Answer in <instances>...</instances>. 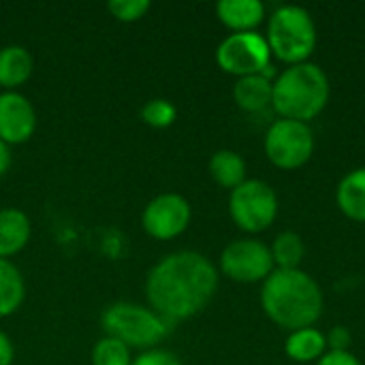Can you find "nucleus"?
<instances>
[{
  "instance_id": "nucleus-1",
  "label": "nucleus",
  "mask_w": 365,
  "mask_h": 365,
  "mask_svg": "<svg viewBox=\"0 0 365 365\" xmlns=\"http://www.w3.org/2000/svg\"><path fill=\"white\" fill-rule=\"evenodd\" d=\"M218 289V269L195 250H178L163 257L145 278L150 308L169 323L199 314Z\"/></svg>"
},
{
  "instance_id": "nucleus-2",
  "label": "nucleus",
  "mask_w": 365,
  "mask_h": 365,
  "mask_svg": "<svg viewBox=\"0 0 365 365\" xmlns=\"http://www.w3.org/2000/svg\"><path fill=\"white\" fill-rule=\"evenodd\" d=\"M263 312L289 331L312 327L323 314V291L302 269H274L261 289Z\"/></svg>"
},
{
  "instance_id": "nucleus-3",
  "label": "nucleus",
  "mask_w": 365,
  "mask_h": 365,
  "mask_svg": "<svg viewBox=\"0 0 365 365\" xmlns=\"http://www.w3.org/2000/svg\"><path fill=\"white\" fill-rule=\"evenodd\" d=\"M329 79L319 64L304 62L284 68L274 81L272 107L282 120L310 122L329 103Z\"/></svg>"
},
{
  "instance_id": "nucleus-4",
  "label": "nucleus",
  "mask_w": 365,
  "mask_h": 365,
  "mask_svg": "<svg viewBox=\"0 0 365 365\" xmlns=\"http://www.w3.org/2000/svg\"><path fill=\"white\" fill-rule=\"evenodd\" d=\"M265 41L274 58L295 66L308 62L314 53L319 34L312 15L304 6L287 4L276 9L269 17Z\"/></svg>"
},
{
  "instance_id": "nucleus-5",
  "label": "nucleus",
  "mask_w": 365,
  "mask_h": 365,
  "mask_svg": "<svg viewBox=\"0 0 365 365\" xmlns=\"http://www.w3.org/2000/svg\"><path fill=\"white\" fill-rule=\"evenodd\" d=\"M101 327L105 336L124 342L128 349L150 351L169 334L173 323L156 314L152 308L133 302H115L103 312Z\"/></svg>"
},
{
  "instance_id": "nucleus-6",
  "label": "nucleus",
  "mask_w": 365,
  "mask_h": 365,
  "mask_svg": "<svg viewBox=\"0 0 365 365\" xmlns=\"http://www.w3.org/2000/svg\"><path fill=\"white\" fill-rule=\"evenodd\" d=\"M229 214L242 231L261 233L269 229L278 216V197L263 180H246L231 190Z\"/></svg>"
},
{
  "instance_id": "nucleus-7",
  "label": "nucleus",
  "mask_w": 365,
  "mask_h": 365,
  "mask_svg": "<svg viewBox=\"0 0 365 365\" xmlns=\"http://www.w3.org/2000/svg\"><path fill=\"white\" fill-rule=\"evenodd\" d=\"M265 154L278 169H299L314 154V133L306 122L280 118L265 133Z\"/></svg>"
},
{
  "instance_id": "nucleus-8",
  "label": "nucleus",
  "mask_w": 365,
  "mask_h": 365,
  "mask_svg": "<svg viewBox=\"0 0 365 365\" xmlns=\"http://www.w3.org/2000/svg\"><path fill=\"white\" fill-rule=\"evenodd\" d=\"M216 62L218 66L235 75L237 79L261 75L265 68H269L272 51L263 34L255 32H231L216 49Z\"/></svg>"
},
{
  "instance_id": "nucleus-9",
  "label": "nucleus",
  "mask_w": 365,
  "mask_h": 365,
  "mask_svg": "<svg viewBox=\"0 0 365 365\" xmlns=\"http://www.w3.org/2000/svg\"><path fill=\"white\" fill-rule=\"evenodd\" d=\"M274 269L276 265L272 250L259 240L231 242L220 255V272L235 282H265Z\"/></svg>"
},
{
  "instance_id": "nucleus-10",
  "label": "nucleus",
  "mask_w": 365,
  "mask_h": 365,
  "mask_svg": "<svg viewBox=\"0 0 365 365\" xmlns=\"http://www.w3.org/2000/svg\"><path fill=\"white\" fill-rule=\"evenodd\" d=\"M190 218L192 210L188 199L178 192H163L145 205L141 214V225L150 237L167 242L182 235L188 229Z\"/></svg>"
},
{
  "instance_id": "nucleus-11",
  "label": "nucleus",
  "mask_w": 365,
  "mask_h": 365,
  "mask_svg": "<svg viewBox=\"0 0 365 365\" xmlns=\"http://www.w3.org/2000/svg\"><path fill=\"white\" fill-rule=\"evenodd\" d=\"M36 130L34 105L17 90L0 94V139L6 145L26 143Z\"/></svg>"
},
{
  "instance_id": "nucleus-12",
  "label": "nucleus",
  "mask_w": 365,
  "mask_h": 365,
  "mask_svg": "<svg viewBox=\"0 0 365 365\" xmlns=\"http://www.w3.org/2000/svg\"><path fill=\"white\" fill-rule=\"evenodd\" d=\"M32 235V222L26 212L17 207L0 210V259L15 257L26 248Z\"/></svg>"
},
{
  "instance_id": "nucleus-13",
  "label": "nucleus",
  "mask_w": 365,
  "mask_h": 365,
  "mask_svg": "<svg viewBox=\"0 0 365 365\" xmlns=\"http://www.w3.org/2000/svg\"><path fill=\"white\" fill-rule=\"evenodd\" d=\"M216 15L231 32H255L265 19V4L261 0H220Z\"/></svg>"
},
{
  "instance_id": "nucleus-14",
  "label": "nucleus",
  "mask_w": 365,
  "mask_h": 365,
  "mask_svg": "<svg viewBox=\"0 0 365 365\" xmlns=\"http://www.w3.org/2000/svg\"><path fill=\"white\" fill-rule=\"evenodd\" d=\"M233 98L240 109L246 113H261L272 107L274 98V81L267 75H250L242 77L233 86Z\"/></svg>"
},
{
  "instance_id": "nucleus-15",
  "label": "nucleus",
  "mask_w": 365,
  "mask_h": 365,
  "mask_svg": "<svg viewBox=\"0 0 365 365\" xmlns=\"http://www.w3.org/2000/svg\"><path fill=\"white\" fill-rule=\"evenodd\" d=\"M34 71L32 53L21 45H6L0 49V86L15 90L30 79Z\"/></svg>"
},
{
  "instance_id": "nucleus-16",
  "label": "nucleus",
  "mask_w": 365,
  "mask_h": 365,
  "mask_svg": "<svg viewBox=\"0 0 365 365\" xmlns=\"http://www.w3.org/2000/svg\"><path fill=\"white\" fill-rule=\"evenodd\" d=\"M336 201L346 218L365 222V167L351 171L338 184Z\"/></svg>"
},
{
  "instance_id": "nucleus-17",
  "label": "nucleus",
  "mask_w": 365,
  "mask_h": 365,
  "mask_svg": "<svg viewBox=\"0 0 365 365\" xmlns=\"http://www.w3.org/2000/svg\"><path fill=\"white\" fill-rule=\"evenodd\" d=\"M26 297V284L21 272L9 261L0 259V319L15 314Z\"/></svg>"
},
{
  "instance_id": "nucleus-18",
  "label": "nucleus",
  "mask_w": 365,
  "mask_h": 365,
  "mask_svg": "<svg viewBox=\"0 0 365 365\" xmlns=\"http://www.w3.org/2000/svg\"><path fill=\"white\" fill-rule=\"evenodd\" d=\"M210 175L222 188H237L246 182V160L233 150H218L210 158Z\"/></svg>"
},
{
  "instance_id": "nucleus-19",
  "label": "nucleus",
  "mask_w": 365,
  "mask_h": 365,
  "mask_svg": "<svg viewBox=\"0 0 365 365\" xmlns=\"http://www.w3.org/2000/svg\"><path fill=\"white\" fill-rule=\"evenodd\" d=\"M325 349H327V338L314 327L291 331V336L287 338V344H284L287 355L299 364L321 359L325 355Z\"/></svg>"
},
{
  "instance_id": "nucleus-20",
  "label": "nucleus",
  "mask_w": 365,
  "mask_h": 365,
  "mask_svg": "<svg viewBox=\"0 0 365 365\" xmlns=\"http://www.w3.org/2000/svg\"><path fill=\"white\" fill-rule=\"evenodd\" d=\"M269 250H272L276 269H299V263H302L304 252H306L304 242L295 231L280 233Z\"/></svg>"
},
{
  "instance_id": "nucleus-21",
  "label": "nucleus",
  "mask_w": 365,
  "mask_h": 365,
  "mask_svg": "<svg viewBox=\"0 0 365 365\" xmlns=\"http://www.w3.org/2000/svg\"><path fill=\"white\" fill-rule=\"evenodd\" d=\"M130 349L115 338H101L92 349V365H130Z\"/></svg>"
},
{
  "instance_id": "nucleus-22",
  "label": "nucleus",
  "mask_w": 365,
  "mask_h": 365,
  "mask_svg": "<svg viewBox=\"0 0 365 365\" xmlns=\"http://www.w3.org/2000/svg\"><path fill=\"white\" fill-rule=\"evenodd\" d=\"M178 109L167 98H152L141 107V120L152 128H167L175 122Z\"/></svg>"
},
{
  "instance_id": "nucleus-23",
  "label": "nucleus",
  "mask_w": 365,
  "mask_h": 365,
  "mask_svg": "<svg viewBox=\"0 0 365 365\" xmlns=\"http://www.w3.org/2000/svg\"><path fill=\"white\" fill-rule=\"evenodd\" d=\"M150 0H111L107 4L109 13L124 24H133L139 21L148 11H150Z\"/></svg>"
},
{
  "instance_id": "nucleus-24",
  "label": "nucleus",
  "mask_w": 365,
  "mask_h": 365,
  "mask_svg": "<svg viewBox=\"0 0 365 365\" xmlns=\"http://www.w3.org/2000/svg\"><path fill=\"white\" fill-rule=\"evenodd\" d=\"M130 365H182V361L169 351L150 349V351H143L137 359H133Z\"/></svg>"
},
{
  "instance_id": "nucleus-25",
  "label": "nucleus",
  "mask_w": 365,
  "mask_h": 365,
  "mask_svg": "<svg viewBox=\"0 0 365 365\" xmlns=\"http://www.w3.org/2000/svg\"><path fill=\"white\" fill-rule=\"evenodd\" d=\"M317 365H361V361L351 351H329L319 359Z\"/></svg>"
},
{
  "instance_id": "nucleus-26",
  "label": "nucleus",
  "mask_w": 365,
  "mask_h": 365,
  "mask_svg": "<svg viewBox=\"0 0 365 365\" xmlns=\"http://www.w3.org/2000/svg\"><path fill=\"white\" fill-rule=\"evenodd\" d=\"M327 344L331 346V351H349L351 346V331L344 325H338L329 331Z\"/></svg>"
},
{
  "instance_id": "nucleus-27",
  "label": "nucleus",
  "mask_w": 365,
  "mask_h": 365,
  "mask_svg": "<svg viewBox=\"0 0 365 365\" xmlns=\"http://www.w3.org/2000/svg\"><path fill=\"white\" fill-rule=\"evenodd\" d=\"M13 359H15L13 342L4 331H0V365H13Z\"/></svg>"
},
{
  "instance_id": "nucleus-28",
  "label": "nucleus",
  "mask_w": 365,
  "mask_h": 365,
  "mask_svg": "<svg viewBox=\"0 0 365 365\" xmlns=\"http://www.w3.org/2000/svg\"><path fill=\"white\" fill-rule=\"evenodd\" d=\"M11 167V148L0 139V178L9 171Z\"/></svg>"
}]
</instances>
